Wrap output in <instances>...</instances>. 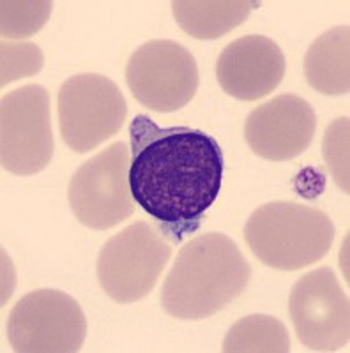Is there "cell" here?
Here are the masks:
<instances>
[{"instance_id": "cell-1", "label": "cell", "mask_w": 350, "mask_h": 353, "mask_svg": "<svg viewBox=\"0 0 350 353\" xmlns=\"http://www.w3.org/2000/svg\"><path fill=\"white\" fill-rule=\"evenodd\" d=\"M129 188L165 239L179 242L200 228L222 191L223 150L200 129L159 128L147 115L129 125Z\"/></svg>"}, {"instance_id": "cell-2", "label": "cell", "mask_w": 350, "mask_h": 353, "mask_svg": "<svg viewBox=\"0 0 350 353\" xmlns=\"http://www.w3.org/2000/svg\"><path fill=\"white\" fill-rule=\"evenodd\" d=\"M251 267L225 233H202L181 248L163 283L162 307L179 320H206L242 295Z\"/></svg>"}, {"instance_id": "cell-3", "label": "cell", "mask_w": 350, "mask_h": 353, "mask_svg": "<svg viewBox=\"0 0 350 353\" xmlns=\"http://www.w3.org/2000/svg\"><path fill=\"white\" fill-rule=\"evenodd\" d=\"M333 221L322 210L295 201L260 205L246 221L244 239L255 256L276 270H299L331 251Z\"/></svg>"}, {"instance_id": "cell-4", "label": "cell", "mask_w": 350, "mask_h": 353, "mask_svg": "<svg viewBox=\"0 0 350 353\" xmlns=\"http://www.w3.org/2000/svg\"><path fill=\"white\" fill-rule=\"evenodd\" d=\"M170 258L172 245L162 232L145 221H137L101 248L97 279L110 299L119 304H133L153 292Z\"/></svg>"}, {"instance_id": "cell-5", "label": "cell", "mask_w": 350, "mask_h": 353, "mask_svg": "<svg viewBox=\"0 0 350 353\" xmlns=\"http://www.w3.org/2000/svg\"><path fill=\"white\" fill-rule=\"evenodd\" d=\"M57 108L62 140L78 154L97 149L128 119L121 88L97 72H81L66 80L57 96Z\"/></svg>"}, {"instance_id": "cell-6", "label": "cell", "mask_w": 350, "mask_h": 353, "mask_svg": "<svg viewBox=\"0 0 350 353\" xmlns=\"http://www.w3.org/2000/svg\"><path fill=\"white\" fill-rule=\"evenodd\" d=\"M87 337V318L71 295L61 290H34L11 309L9 345L18 353L80 352Z\"/></svg>"}, {"instance_id": "cell-7", "label": "cell", "mask_w": 350, "mask_h": 353, "mask_svg": "<svg viewBox=\"0 0 350 353\" xmlns=\"http://www.w3.org/2000/svg\"><path fill=\"white\" fill-rule=\"evenodd\" d=\"M129 161L128 143L115 141L75 172L68 200L81 225L90 230H110L133 216Z\"/></svg>"}, {"instance_id": "cell-8", "label": "cell", "mask_w": 350, "mask_h": 353, "mask_svg": "<svg viewBox=\"0 0 350 353\" xmlns=\"http://www.w3.org/2000/svg\"><path fill=\"white\" fill-rule=\"evenodd\" d=\"M126 83L147 110L170 113L184 108L200 83L193 53L170 39L147 41L129 57Z\"/></svg>"}, {"instance_id": "cell-9", "label": "cell", "mask_w": 350, "mask_h": 353, "mask_svg": "<svg viewBox=\"0 0 350 353\" xmlns=\"http://www.w3.org/2000/svg\"><path fill=\"white\" fill-rule=\"evenodd\" d=\"M50 96L45 87L28 83L8 92L0 103V163L20 176L45 170L53 157Z\"/></svg>"}, {"instance_id": "cell-10", "label": "cell", "mask_w": 350, "mask_h": 353, "mask_svg": "<svg viewBox=\"0 0 350 353\" xmlns=\"http://www.w3.org/2000/svg\"><path fill=\"white\" fill-rule=\"evenodd\" d=\"M289 313L298 339L313 352H338L350 341V302L338 277L320 267L299 277Z\"/></svg>"}, {"instance_id": "cell-11", "label": "cell", "mask_w": 350, "mask_h": 353, "mask_svg": "<svg viewBox=\"0 0 350 353\" xmlns=\"http://www.w3.org/2000/svg\"><path fill=\"white\" fill-rule=\"evenodd\" d=\"M317 131L313 106L295 94H282L248 115L246 143L267 161H289L301 156Z\"/></svg>"}, {"instance_id": "cell-12", "label": "cell", "mask_w": 350, "mask_h": 353, "mask_svg": "<svg viewBox=\"0 0 350 353\" xmlns=\"http://www.w3.org/2000/svg\"><path fill=\"white\" fill-rule=\"evenodd\" d=\"M285 55L266 36L239 37L226 44L216 64L223 92L239 101H257L274 92L285 77Z\"/></svg>"}, {"instance_id": "cell-13", "label": "cell", "mask_w": 350, "mask_h": 353, "mask_svg": "<svg viewBox=\"0 0 350 353\" xmlns=\"http://www.w3.org/2000/svg\"><path fill=\"white\" fill-rule=\"evenodd\" d=\"M304 77L324 96H347L350 90V28L338 25L318 36L304 55Z\"/></svg>"}, {"instance_id": "cell-14", "label": "cell", "mask_w": 350, "mask_h": 353, "mask_svg": "<svg viewBox=\"0 0 350 353\" xmlns=\"http://www.w3.org/2000/svg\"><path fill=\"white\" fill-rule=\"evenodd\" d=\"M260 2L248 0H173L179 27L195 39H217L244 23Z\"/></svg>"}, {"instance_id": "cell-15", "label": "cell", "mask_w": 350, "mask_h": 353, "mask_svg": "<svg viewBox=\"0 0 350 353\" xmlns=\"http://www.w3.org/2000/svg\"><path fill=\"white\" fill-rule=\"evenodd\" d=\"M225 353H286L290 337L286 327L269 314H250L233 323L223 339Z\"/></svg>"}, {"instance_id": "cell-16", "label": "cell", "mask_w": 350, "mask_h": 353, "mask_svg": "<svg viewBox=\"0 0 350 353\" xmlns=\"http://www.w3.org/2000/svg\"><path fill=\"white\" fill-rule=\"evenodd\" d=\"M2 37L4 39H23L30 37L41 28L52 14L53 2L50 0H2Z\"/></svg>"}, {"instance_id": "cell-17", "label": "cell", "mask_w": 350, "mask_h": 353, "mask_svg": "<svg viewBox=\"0 0 350 353\" xmlns=\"http://www.w3.org/2000/svg\"><path fill=\"white\" fill-rule=\"evenodd\" d=\"M349 140H350V119L340 117L326 128L322 140V154L327 168L334 182L345 194L350 193L349 185Z\"/></svg>"}, {"instance_id": "cell-18", "label": "cell", "mask_w": 350, "mask_h": 353, "mask_svg": "<svg viewBox=\"0 0 350 353\" xmlns=\"http://www.w3.org/2000/svg\"><path fill=\"white\" fill-rule=\"evenodd\" d=\"M0 50H2V72H0L2 87L20 78L34 77L45 65V55L34 43L2 41Z\"/></svg>"}]
</instances>
